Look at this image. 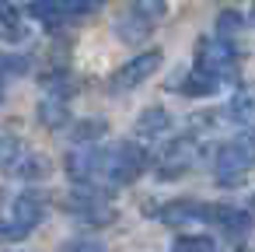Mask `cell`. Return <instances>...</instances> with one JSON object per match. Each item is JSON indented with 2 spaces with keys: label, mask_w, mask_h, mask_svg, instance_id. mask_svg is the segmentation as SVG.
<instances>
[{
  "label": "cell",
  "mask_w": 255,
  "mask_h": 252,
  "mask_svg": "<svg viewBox=\"0 0 255 252\" xmlns=\"http://www.w3.org/2000/svg\"><path fill=\"white\" fill-rule=\"evenodd\" d=\"M147 168V151L133 140L81 144L67 154V172L84 189H119Z\"/></svg>",
  "instance_id": "cell-1"
},
{
  "label": "cell",
  "mask_w": 255,
  "mask_h": 252,
  "mask_svg": "<svg viewBox=\"0 0 255 252\" xmlns=\"http://www.w3.org/2000/svg\"><path fill=\"white\" fill-rule=\"evenodd\" d=\"M234 77H238V46H231L217 35H206L196 46V67L189 70L182 91L203 98V95H213L220 84H227Z\"/></svg>",
  "instance_id": "cell-2"
},
{
  "label": "cell",
  "mask_w": 255,
  "mask_h": 252,
  "mask_svg": "<svg viewBox=\"0 0 255 252\" xmlns=\"http://www.w3.org/2000/svg\"><path fill=\"white\" fill-rule=\"evenodd\" d=\"M252 168H255V130H245L241 137L220 144L213 158V179L220 186H238Z\"/></svg>",
  "instance_id": "cell-3"
},
{
  "label": "cell",
  "mask_w": 255,
  "mask_h": 252,
  "mask_svg": "<svg viewBox=\"0 0 255 252\" xmlns=\"http://www.w3.org/2000/svg\"><path fill=\"white\" fill-rule=\"evenodd\" d=\"M42 214H46L42 196H39V193H21V196L14 200V207H11V214H7V221L0 224V238H4V242L28 238V235L39 228Z\"/></svg>",
  "instance_id": "cell-4"
},
{
  "label": "cell",
  "mask_w": 255,
  "mask_h": 252,
  "mask_svg": "<svg viewBox=\"0 0 255 252\" xmlns=\"http://www.w3.org/2000/svg\"><path fill=\"white\" fill-rule=\"evenodd\" d=\"M105 0H32V14L42 25H67L74 18L95 14Z\"/></svg>",
  "instance_id": "cell-5"
},
{
  "label": "cell",
  "mask_w": 255,
  "mask_h": 252,
  "mask_svg": "<svg viewBox=\"0 0 255 252\" xmlns=\"http://www.w3.org/2000/svg\"><path fill=\"white\" fill-rule=\"evenodd\" d=\"M0 165L11 168V175H21V179H39L46 172V161L14 137H0Z\"/></svg>",
  "instance_id": "cell-6"
},
{
  "label": "cell",
  "mask_w": 255,
  "mask_h": 252,
  "mask_svg": "<svg viewBox=\"0 0 255 252\" xmlns=\"http://www.w3.org/2000/svg\"><path fill=\"white\" fill-rule=\"evenodd\" d=\"M157 67H161V49H147V53L133 56L129 63H123V67L112 74L109 88H112L116 95H123V91H129V88H140L147 77H154Z\"/></svg>",
  "instance_id": "cell-7"
},
{
  "label": "cell",
  "mask_w": 255,
  "mask_h": 252,
  "mask_svg": "<svg viewBox=\"0 0 255 252\" xmlns=\"http://www.w3.org/2000/svg\"><path fill=\"white\" fill-rule=\"evenodd\" d=\"M157 217L164 224H213L217 221V207L199 203V200H175V203L161 207Z\"/></svg>",
  "instance_id": "cell-8"
},
{
  "label": "cell",
  "mask_w": 255,
  "mask_h": 252,
  "mask_svg": "<svg viewBox=\"0 0 255 252\" xmlns=\"http://www.w3.org/2000/svg\"><path fill=\"white\" fill-rule=\"evenodd\" d=\"M67 95H70L67 81H53V84H49V95L39 102V119H42L49 130H60V126L67 123V116H70V109H67Z\"/></svg>",
  "instance_id": "cell-9"
},
{
  "label": "cell",
  "mask_w": 255,
  "mask_h": 252,
  "mask_svg": "<svg viewBox=\"0 0 255 252\" xmlns=\"http://www.w3.org/2000/svg\"><path fill=\"white\" fill-rule=\"evenodd\" d=\"M196 154H199V147H196L189 137H182V140L168 144V151H164V158H161V165H157V175L175 179V175L189 172V168H192V161H196Z\"/></svg>",
  "instance_id": "cell-10"
},
{
  "label": "cell",
  "mask_w": 255,
  "mask_h": 252,
  "mask_svg": "<svg viewBox=\"0 0 255 252\" xmlns=\"http://www.w3.org/2000/svg\"><path fill=\"white\" fill-rule=\"evenodd\" d=\"M67 207H70L77 217L95 221V224H105V221H112V217H116V210L105 203V196H102V193H77V196H70V200H67Z\"/></svg>",
  "instance_id": "cell-11"
},
{
  "label": "cell",
  "mask_w": 255,
  "mask_h": 252,
  "mask_svg": "<svg viewBox=\"0 0 255 252\" xmlns=\"http://www.w3.org/2000/svg\"><path fill=\"white\" fill-rule=\"evenodd\" d=\"M227 119L245 126V130H255V88H241L227 102Z\"/></svg>",
  "instance_id": "cell-12"
},
{
  "label": "cell",
  "mask_w": 255,
  "mask_h": 252,
  "mask_svg": "<svg viewBox=\"0 0 255 252\" xmlns=\"http://www.w3.org/2000/svg\"><path fill=\"white\" fill-rule=\"evenodd\" d=\"M0 35H4L7 42H21L28 35V28L21 21V7L14 4V0H0Z\"/></svg>",
  "instance_id": "cell-13"
},
{
  "label": "cell",
  "mask_w": 255,
  "mask_h": 252,
  "mask_svg": "<svg viewBox=\"0 0 255 252\" xmlns=\"http://www.w3.org/2000/svg\"><path fill=\"white\" fill-rule=\"evenodd\" d=\"M171 130V116L164 112V109H147L140 119H136V137H143V140H154V137H161V133H168Z\"/></svg>",
  "instance_id": "cell-14"
},
{
  "label": "cell",
  "mask_w": 255,
  "mask_h": 252,
  "mask_svg": "<svg viewBox=\"0 0 255 252\" xmlns=\"http://www.w3.org/2000/svg\"><path fill=\"white\" fill-rule=\"evenodd\" d=\"M150 28H154V25H150L147 18H140L136 11H129V14H123V18L116 21L119 39H123V42H129V46H133V42H143V39L150 35Z\"/></svg>",
  "instance_id": "cell-15"
},
{
  "label": "cell",
  "mask_w": 255,
  "mask_h": 252,
  "mask_svg": "<svg viewBox=\"0 0 255 252\" xmlns=\"http://www.w3.org/2000/svg\"><path fill=\"white\" fill-rule=\"evenodd\" d=\"M213 224L224 228L227 235H248L252 217H248L245 210H238V207H217V221H213Z\"/></svg>",
  "instance_id": "cell-16"
},
{
  "label": "cell",
  "mask_w": 255,
  "mask_h": 252,
  "mask_svg": "<svg viewBox=\"0 0 255 252\" xmlns=\"http://www.w3.org/2000/svg\"><path fill=\"white\" fill-rule=\"evenodd\" d=\"M241 32H245V18H241V14H234V11H220V14H217V39L238 46V35H241Z\"/></svg>",
  "instance_id": "cell-17"
},
{
  "label": "cell",
  "mask_w": 255,
  "mask_h": 252,
  "mask_svg": "<svg viewBox=\"0 0 255 252\" xmlns=\"http://www.w3.org/2000/svg\"><path fill=\"white\" fill-rule=\"evenodd\" d=\"M171 252H217V245L206 235H182V238H175Z\"/></svg>",
  "instance_id": "cell-18"
},
{
  "label": "cell",
  "mask_w": 255,
  "mask_h": 252,
  "mask_svg": "<svg viewBox=\"0 0 255 252\" xmlns=\"http://www.w3.org/2000/svg\"><path fill=\"white\" fill-rule=\"evenodd\" d=\"M133 11L154 25V21H161V14L168 11V0H133Z\"/></svg>",
  "instance_id": "cell-19"
},
{
  "label": "cell",
  "mask_w": 255,
  "mask_h": 252,
  "mask_svg": "<svg viewBox=\"0 0 255 252\" xmlns=\"http://www.w3.org/2000/svg\"><path fill=\"white\" fill-rule=\"evenodd\" d=\"M60 252H105V245L95 238H77V242H67Z\"/></svg>",
  "instance_id": "cell-20"
},
{
  "label": "cell",
  "mask_w": 255,
  "mask_h": 252,
  "mask_svg": "<svg viewBox=\"0 0 255 252\" xmlns=\"http://www.w3.org/2000/svg\"><path fill=\"white\" fill-rule=\"evenodd\" d=\"M77 130H81V133H74V137H77L81 144H91V137H98V133H105V123H81Z\"/></svg>",
  "instance_id": "cell-21"
},
{
  "label": "cell",
  "mask_w": 255,
  "mask_h": 252,
  "mask_svg": "<svg viewBox=\"0 0 255 252\" xmlns=\"http://www.w3.org/2000/svg\"><path fill=\"white\" fill-rule=\"evenodd\" d=\"M4 84H7V74L0 70V102H4Z\"/></svg>",
  "instance_id": "cell-22"
},
{
  "label": "cell",
  "mask_w": 255,
  "mask_h": 252,
  "mask_svg": "<svg viewBox=\"0 0 255 252\" xmlns=\"http://www.w3.org/2000/svg\"><path fill=\"white\" fill-rule=\"evenodd\" d=\"M252 25H255V14H252Z\"/></svg>",
  "instance_id": "cell-23"
}]
</instances>
